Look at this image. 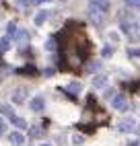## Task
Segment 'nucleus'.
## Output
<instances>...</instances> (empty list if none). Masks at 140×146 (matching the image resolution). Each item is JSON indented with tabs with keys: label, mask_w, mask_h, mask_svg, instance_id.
Returning a JSON list of instances; mask_svg holds the SVG:
<instances>
[{
	"label": "nucleus",
	"mask_w": 140,
	"mask_h": 146,
	"mask_svg": "<svg viewBox=\"0 0 140 146\" xmlns=\"http://www.w3.org/2000/svg\"><path fill=\"white\" fill-rule=\"evenodd\" d=\"M124 4L128 11H134V13H140V0H124Z\"/></svg>",
	"instance_id": "11"
},
{
	"label": "nucleus",
	"mask_w": 140,
	"mask_h": 146,
	"mask_svg": "<svg viewBox=\"0 0 140 146\" xmlns=\"http://www.w3.org/2000/svg\"><path fill=\"white\" fill-rule=\"evenodd\" d=\"M8 140H11L13 146H23V144H25V134H21V132H13V134H8Z\"/></svg>",
	"instance_id": "5"
},
{
	"label": "nucleus",
	"mask_w": 140,
	"mask_h": 146,
	"mask_svg": "<svg viewBox=\"0 0 140 146\" xmlns=\"http://www.w3.org/2000/svg\"><path fill=\"white\" fill-rule=\"evenodd\" d=\"M136 130H138V136H140V125H138V128H136Z\"/></svg>",
	"instance_id": "27"
},
{
	"label": "nucleus",
	"mask_w": 140,
	"mask_h": 146,
	"mask_svg": "<svg viewBox=\"0 0 140 146\" xmlns=\"http://www.w3.org/2000/svg\"><path fill=\"white\" fill-rule=\"evenodd\" d=\"M91 2L99 8V11H103L105 15H107V11H109V6H111V0H91Z\"/></svg>",
	"instance_id": "10"
},
{
	"label": "nucleus",
	"mask_w": 140,
	"mask_h": 146,
	"mask_svg": "<svg viewBox=\"0 0 140 146\" xmlns=\"http://www.w3.org/2000/svg\"><path fill=\"white\" fill-rule=\"evenodd\" d=\"M111 54H113V47L111 45H105L103 50H101V56L103 58H111Z\"/></svg>",
	"instance_id": "18"
},
{
	"label": "nucleus",
	"mask_w": 140,
	"mask_h": 146,
	"mask_svg": "<svg viewBox=\"0 0 140 146\" xmlns=\"http://www.w3.org/2000/svg\"><path fill=\"white\" fill-rule=\"evenodd\" d=\"M29 136H31V138H39V136H43V130L39 128V125H33V128L29 130Z\"/></svg>",
	"instance_id": "15"
},
{
	"label": "nucleus",
	"mask_w": 140,
	"mask_h": 146,
	"mask_svg": "<svg viewBox=\"0 0 140 146\" xmlns=\"http://www.w3.org/2000/svg\"><path fill=\"white\" fill-rule=\"evenodd\" d=\"M72 142H74V144H83V142H85V136L74 134V136H72Z\"/></svg>",
	"instance_id": "20"
},
{
	"label": "nucleus",
	"mask_w": 140,
	"mask_h": 146,
	"mask_svg": "<svg viewBox=\"0 0 140 146\" xmlns=\"http://www.w3.org/2000/svg\"><path fill=\"white\" fill-rule=\"evenodd\" d=\"M29 105H31V109H33V111H43V109H45V101H43V97H39V95L33 97Z\"/></svg>",
	"instance_id": "6"
},
{
	"label": "nucleus",
	"mask_w": 140,
	"mask_h": 146,
	"mask_svg": "<svg viewBox=\"0 0 140 146\" xmlns=\"http://www.w3.org/2000/svg\"><path fill=\"white\" fill-rule=\"evenodd\" d=\"M130 54H132V56H140V50H132Z\"/></svg>",
	"instance_id": "24"
},
{
	"label": "nucleus",
	"mask_w": 140,
	"mask_h": 146,
	"mask_svg": "<svg viewBox=\"0 0 140 146\" xmlns=\"http://www.w3.org/2000/svg\"><path fill=\"white\" fill-rule=\"evenodd\" d=\"M35 2H47V0H35Z\"/></svg>",
	"instance_id": "26"
},
{
	"label": "nucleus",
	"mask_w": 140,
	"mask_h": 146,
	"mask_svg": "<svg viewBox=\"0 0 140 146\" xmlns=\"http://www.w3.org/2000/svg\"><path fill=\"white\" fill-rule=\"evenodd\" d=\"M8 47H11V37H0V52H8Z\"/></svg>",
	"instance_id": "13"
},
{
	"label": "nucleus",
	"mask_w": 140,
	"mask_h": 146,
	"mask_svg": "<svg viewBox=\"0 0 140 146\" xmlns=\"http://www.w3.org/2000/svg\"><path fill=\"white\" fill-rule=\"evenodd\" d=\"M6 128H8V125H6V121H4V119H0V136H2V134H6Z\"/></svg>",
	"instance_id": "21"
},
{
	"label": "nucleus",
	"mask_w": 140,
	"mask_h": 146,
	"mask_svg": "<svg viewBox=\"0 0 140 146\" xmlns=\"http://www.w3.org/2000/svg\"><path fill=\"white\" fill-rule=\"evenodd\" d=\"M128 146H140V144H138V142H130Z\"/></svg>",
	"instance_id": "25"
},
{
	"label": "nucleus",
	"mask_w": 140,
	"mask_h": 146,
	"mask_svg": "<svg viewBox=\"0 0 140 146\" xmlns=\"http://www.w3.org/2000/svg\"><path fill=\"white\" fill-rule=\"evenodd\" d=\"M45 50H47V52H56V50H58L56 39H47V41H45Z\"/></svg>",
	"instance_id": "17"
},
{
	"label": "nucleus",
	"mask_w": 140,
	"mask_h": 146,
	"mask_svg": "<svg viewBox=\"0 0 140 146\" xmlns=\"http://www.w3.org/2000/svg\"><path fill=\"white\" fill-rule=\"evenodd\" d=\"M13 121H15V125H17V128H27V121H25L23 117H15Z\"/></svg>",
	"instance_id": "19"
},
{
	"label": "nucleus",
	"mask_w": 140,
	"mask_h": 146,
	"mask_svg": "<svg viewBox=\"0 0 140 146\" xmlns=\"http://www.w3.org/2000/svg\"><path fill=\"white\" fill-rule=\"evenodd\" d=\"M25 95H27V89H25V86H21V89H17V91L13 93V101L19 103V105L25 103Z\"/></svg>",
	"instance_id": "7"
},
{
	"label": "nucleus",
	"mask_w": 140,
	"mask_h": 146,
	"mask_svg": "<svg viewBox=\"0 0 140 146\" xmlns=\"http://www.w3.org/2000/svg\"><path fill=\"white\" fill-rule=\"evenodd\" d=\"M41 146H52V144H41Z\"/></svg>",
	"instance_id": "28"
},
{
	"label": "nucleus",
	"mask_w": 140,
	"mask_h": 146,
	"mask_svg": "<svg viewBox=\"0 0 140 146\" xmlns=\"http://www.w3.org/2000/svg\"><path fill=\"white\" fill-rule=\"evenodd\" d=\"M97 68H99V64L93 62V64H89V66H87V70H89V72H93V70H97Z\"/></svg>",
	"instance_id": "22"
},
{
	"label": "nucleus",
	"mask_w": 140,
	"mask_h": 146,
	"mask_svg": "<svg viewBox=\"0 0 140 146\" xmlns=\"http://www.w3.org/2000/svg\"><path fill=\"white\" fill-rule=\"evenodd\" d=\"M134 128H136V121H134L132 117H126V119H122V121L117 123V130H119V132H126V134L132 132Z\"/></svg>",
	"instance_id": "3"
},
{
	"label": "nucleus",
	"mask_w": 140,
	"mask_h": 146,
	"mask_svg": "<svg viewBox=\"0 0 140 146\" xmlns=\"http://www.w3.org/2000/svg\"><path fill=\"white\" fill-rule=\"evenodd\" d=\"M47 17H49V13H47V11H37V13H35V17H33V23H35L37 27H41V25L45 23V19H47Z\"/></svg>",
	"instance_id": "8"
},
{
	"label": "nucleus",
	"mask_w": 140,
	"mask_h": 146,
	"mask_svg": "<svg viewBox=\"0 0 140 146\" xmlns=\"http://www.w3.org/2000/svg\"><path fill=\"white\" fill-rule=\"evenodd\" d=\"M15 2H17L19 6H27V4H29V0H15Z\"/></svg>",
	"instance_id": "23"
},
{
	"label": "nucleus",
	"mask_w": 140,
	"mask_h": 146,
	"mask_svg": "<svg viewBox=\"0 0 140 146\" xmlns=\"http://www.w3.org/2000/svg\"><path fill=\"white\" fill-rule=\"evenodd\" d=\"M81 89H83L81 82H70V84H68V93H72V95H78V93H81Z\"/></svg>",
	"instance_id": "14"
},
{
	"label": "nucleus",
	"mask_w": 140,
	"mask_h": 146,
	"mask_svg": "<svg viewBox=\"0 0 140 146\" xmlns=\"http://www.w3.org/2000/svg\"><path fill=\"white\" fill-rule=\"evenodd\" d=\"M111 105H113V109H117V111H128V101H126L124 95H115L111 99Z\"/></svg>",
	"instance_id": "2"
},
{
	"label": "nucleus",
	"mask_w": 140,
	"mask_h": 146,
	"mask_svg": "<svg viewBox=\"0 0 140 146\" xmlns=\"http://www.w3.org/2000/svg\"><path fill=\"white\" fill-rule=\"evenodd\" d=\"M0 111H2V115H6V117H11V119H15V117H17V115L13 113V107H11V105H6V103L0 105Z\"/></svg>",
	"instance_id": "12"
},
{
	"label": "nucleus",
	"mask_w": 140,
	"mask_h": 146,
	"mask_svg": "<svg viewBox=\"0 0 140 146\" xmlns=\"http://www.w3.org/2000/svg\"><path fill=\"white\" fill-rule=\"evenodd\" d=\"M87 15H89V19H91V23H93L95 27H101V25L105 23V13L99 11V8H97L93 2H89V6H87Z\"/></svg>",
	"instance_id": "1"
},
{
	"label": "nucleus",
	"mask_w": 140,
	"mask_h": 146,
	"mask_svg": "<svg viewBox=\"0 0 140 146\" xmlns=\"http://www.w3.org/2000/svg\"><path fill=\"white\" fill-rule=\"evenodd\" d=\"M17 45H19V47H23V50L29 45V33L23 31V29H19V31H17Z\"/></svg>",
	"instance_id": "4"
},
{
	"label": "nucleus",
	"mask_w": 140,
	"mask_h": 146,
	"mask_svg": "<svg viewBox=\"0 0 140 146\" xmlns=\"http://www.w3.org/2000/svg\"><path fill=\"white\" fill-rule=\"evenodd\" d=\"M105 84H107V76H103V74H95L93 76V86L95 89H103Z\"/></svg>",
	"instance_id": "9"
},
{
	"label": "nucleus",
	"mask_w": 140,
	"mask_h": 146,
	"mask_svg": "<svg viewBox=\"0 0 140 146\" xmlns=\"http://www.w3.org/2000/svg\"><path fill=\"white\" fill-rule=\"evenodd\" d=\"M17 25L15 23H8V27H6V37H13V35H17Z\"/></svg>",
	"instance_id": "16"
}]
</instances>
